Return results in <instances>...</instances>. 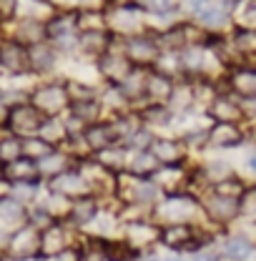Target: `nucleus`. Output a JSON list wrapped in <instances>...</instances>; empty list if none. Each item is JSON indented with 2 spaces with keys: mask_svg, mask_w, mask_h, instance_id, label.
<instances>
[{
  "mask_svg": "<svg viewBox=\"0 0 256 261\" xmlns=\"http://www.w3.org/2000/svg\"><path fill=\"white\" fill-rule=\"evenodd\" d=\"M108 130H111V128H103V133H93V130H91V133H88L91 146H96V148H98V143H100V146H103V143H108V141L113 138V133H108Z\"/></svg>",
  "mask_w": 256,
  "mask_h": 261,
  "instance_id": "obj_16",
  "label": "nucleus"
},
{
  "mask_svg": "<svg viewBox=\"0 0 256 261\" xmlns=\"http://www.w3.org/2000/svg\"><path fill=\"white\" fill-rule=\"evenodd\" d=\"M189 3H191V5L196 8V10H198V8H201V3H206V0H189Z\"/></svg>",
  "mask_w": 256,
  "mask_h": 261,
  "instance_id": "obj_23",
  "label": "nucleus"
},
{
  "mask_svg": "<svg viewBox=\"0 0 256 261\" xmlns=\"http://www.w3.org/2000/svg\"><path fill=\"white\" fill-rule=\"evenodd\" d=\"M31 63V58L25 56V50L15 43H5L0 48V68H5L8 73H20L25 65Z\"/></svg>",
  "mask_w": 256,
  "mask_h": 261,
  "instance_id": "obj_2",
  "label": "nucleus"
},
{
  "mask_svg": "<svg viewBox=\"0 0 256 261\" xmlns=\"http://www.w3.org/2000/svg\"><path fill=\"white\" fill-rule=\"evenodd\" d=\"M53 189H61L63 194H83L86 184L81 181L78 173H61V178L53 181Z\"/></svg>",
  "mask_w": 256,
  "mask_h": 261,
  "instance_id": "obj_3",
  "label": "nucleus"
},
{
  "mask_svg": "<svg viewBox=\"0 0 256 261\" xmlns=\"http://www.w3.org/2000/svg\"><path fill=\"white\" fill-rule=\"evenodd\" d=\"M226 256L234 261H241L249 256V244L246 241H241V239H231L228 244H226Z\"/></svg>",
  "mask_w": 256,
  "mask_h": 261,
  "instance_id": "obj_7",
  "label": "nucleus"
},
{
  "mask_svg": "<svg viewBox=\"0 0 256 261\" xmlns=\"http://www.w3.org/2000/svg\"><path fill=\"white\" fill-rule=\"evenodd\" d=\"M171 261H176V259H171Z\"/></svg>",
  "mask_w": 256,
  "mask_h": 261,
  "instance_id": "obj_25",
  "label": "nucleus"
},
{
  "mask_svg": "<svg viewBox=\"0 0 256 261\" xmlns=\"http://www.w3.org/2000/svg\"><path fill=\"white\" fill-rule=\"evenodd\" d=\"M15 3H18V0H0V15H3V18L13 15V10H15Z\"/></svg>",
  "mask_w": 256,
  "mask_h": 261,
  "instance_id": "obj_19",
  "label": "nucleus"
},
{
  "mask_svg": "<svg viewBox=\"0 0 256 261\" xmlns=\"http://www.w3.org/2000/svg\"><path fill=\"white\" fill-rule=\"evenodd\" d=\"M63 91L61 88H45L43 93H40V108H56V106H61L63 103Z\"/></svg>",
  "mask_w": 256,
  "mask_h": 261,
  "instance_id": "obj_9",
  "label": "nucleus"
},
{
  "mask_svg": "<svg viewBox=\"0 0 256 261\" xmlns=\"http://www.w3.org/2000/svg\"><path fill=\"white\" fill-rule=\"evenodd\" d=\"M40 251L45 254H58L61 251V231L56 228H48L40 233Z\"/></svg>",
  "mask_w": 256,
  "mask_h": 261,
  "instance_id": "obj_5",
  "label": "nucleus"
},
{
  "mask_svg": "<svg viewBox=\"0 0 256 261\" xmlns=\"http://www.w3.org/2000/svg\"><path fill=\"white\" fill-rule=\"evenodd\" d=\"M103 43H106V38L100 35V31H86L81 35V45H83V50H88V53H100Z\"/></svg>",
  "mask_w": 256,
  "mask_h": 261,
  "instance_id": "obj_6",
  "label": "nucleus"
},
{
  "mask_svg": "<svg viewBox=\"0 0 256 261\" xmlns=\"http://www.w3.org/2000/svg\"><path fill=\"white\" fill-rule=\"evenodd\" d=\"M28 58H31L33 65L40 63V68H50V65H53V53H50V50H45V48H35V53L28 56Z\"/></svg>",
  "mask_w": 256,
  "mask_h": 261,
  "instance_id": "obj_12",
  "label": "nucleus"
},
{
  "mask_svg": "<svg viewBox=\"0 0 256 261\" xmlns=\"http://www.w3.org/2000/svg\"><path fill=\"white\" fill-rule=\"evenodd\" d=\"M146 3L151 5V10H153V13H166V10L171 8V5H168V0H146Z\"/></svg>",
  "mask_w": 256,
  "mask_h": 261,
  "instance_id": "obj_20",
  "label": "nucleus"
},
{
  "mask_svg": "<svg viewBox=\"0 0 256 261\" xmlns=\"http://www.w3.org/2000/svg\"><path fill=\"white\" fill-rule=\"evenodd\" d=\"M25 151L33 153V156H48L50 153V146L45 143V141H35V138H25Z\"/></svg>",
  "mask_w": 256,
  "mask_h": 261,
  "instance_id": "obj_14",
  "label": "nucleus"
},
{
  "mask_svg": "<svg viewBox=\"0 0 256 261\" xmlns=\"http://www.w3.org/2000/svg\"><path fill=\"white\" fill-rule=\"evenodd\" d=\"M43 123H45L43 113H40L38 108H33V106L15 108V111H13V116H10V126H13V128H20L18 133H25V136H35V133H40Z\"/></svg>",
  "mask_w": 256,
  "mask_h": 261,
  "instance_id": "obj_1",
  "label": "nucleus"
},
{
  "mask_svg": "<svg viewBox=\"0 0 256 261\" xmlns=\"http://www.w3.org/2000/svg\"><path fill=\"white\" fill-rule=\"evenodd\" d=\"M8 191H10V184H8V181H0V198H5Z\"/></svg>",
  "mask_w": 256,
  "mask_h": 261,
  "instance_id": "obj_22",
  "label": "nucleus"
},
{
  "mask_svg": "<svg viewBox=\"0 0 256 261\" xmlns=\"http://www.w3.org/2000/svg\"><path fill=\"white\" fill-rule=\"evenodd\" d=\"M93 216H96V203H93V198H83V203L75 206V221H78V224H86V221H91Z\"/></svg>",
  "mask_w": 256,
  "mask_h": 261,
  "instance_id": "obj_10",
  "label": "nucleus"
},
{
  "mask_svg": "<svg viewBox=\"0 0 256 261\" xmlns=\"http://www.w3.org/2000/svg\"><path fill=\"white\" fill-rule=\"evenodd\" d=\"M0 211H3V216H5V219H15V216H18L15 211H23V208H20V203L8 201V203H0Z\"/></svg>",
  "mask_w": 256,
  "mask_h": 261,
  "instance_id": "obj_18",
  "label": "nucleus"
},
{
  "mask_svg": "<svg viewBox=\"0 0 256 261\" xmlns=\"http://www.w3.org/2000/svg\"><path fill=\"white\" fill-rule=\"evenodd\" d=\"M161 239L166 241V244H171V246H176L178 241H189L191 239V231L186 226H176V228H166L163 233H161Z\"/></svg>",
  "mask_w": 256,
  "mask_h": 261,
  "instance_id": "obj_8",
  "label": "nucleus"
},
{
  "mask_svg": "<svg viewBox=\"0 0 256 261\" xmlns=\"http://www.w3.org/2000/svg\"><path fill=\"white\" fill-rule=\"evenodd\" d=\"M10 171L15 173V176H20L23 181L25 178H33V163L28 159H23V161H13L10 163Z\"/></svg>",
  "mask_w": 256,
  "mask_h": 261,
  "instance_id": "obj_13",
  "label": "nucleus"
},
{
  "mask_svg": "<svg viewBox=\"0 0 256 261\" xmlns=\"http://www.w3.org/2000/svg\"><path fill=\"white\" fill-rule=\"evenodd\" d=\"M198 18L206 25H221L226 20V13L219 5H203V8H198Z\"/></svg>",
  "mask_w": 256,
  "mask_h": 261,
  "instance_id": "obj_4",
  "label": "nucleus"
},
{
  "mask_svg": "<svg viewBox=\"0 0 256 261\" xmlns=\"http://www.w3.org/2000/svg\"><path fill=\"white\" fill-rule=\"evenodd\" d=\"M18 148H20L18 141H5V143H0V161H10V159H15Z\"/></svg>",
  "mask_w": 256,
  "mask_h": 261,
  "instance_id": "obj_15",
  "label": "nucleus"
},
{
  "mask_svg": "<svg viewBox=\"0 0 256 261\" xmlns=\"http://www.w3.org/2000/svg\"><path fill=\"white\" fill-rule=\"evenodd\" d=\"M244 208H249V214H256V191L246 194V198H244Z\"/></svg>",
  "mask_w": 256,
  "mask_h": 261,
  "instance_id": "obj_21",
  "label": "nucleus"
},
{
  "mask_svg": "<svg viewBox=\"0 0 256 261\" xmlns=\"http://www.w3.org/2000/svg\"><path fill=\"white\" fill-rule=\"evenodd\" d=\"M151 93H156V96H168V91H171V86H168V81L166 78H161V75H151L148 78V86H146Z\"/></svg>",
  "mask_w": 256,
  "mask_h": 261,
  "instance_id": "obj_11",
  "label": "nucleus"
},
{
  "mask_svg": "<svg viewBox=\"0 0 256 261\" xmlns=\"http://www.w3.org/2000/svg\"><path fill=\"white\" fill-rule=\"evenodd\" d=\"M226 130H228L226 126L219 130H214V141H216V143H236V141H239V133H231V136H228Z\"/></svg>",
  "mask_w": 256,
  "mask_h": 261,
  "instance_id": "obj_17",
  "label": "nucleus"
},
{
  "mask_svg": "<svg viewBox=\"0 0 256 261\" xmlns=\"http://www.w3.org/2000/svg\"><path fill=\"white\" fill-rule=\"evenodd\" d=\"M249 163H251V166H254V168H256V156H254V159H251V161H249Z\"/></svg>",
  "mask_w": 256,
  "mask_h": 261,
  "instance_id": "obj_24",
  "label": "nucleus"
}]
</instances>
